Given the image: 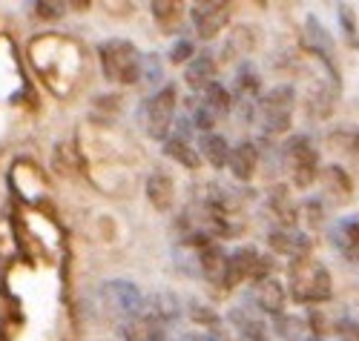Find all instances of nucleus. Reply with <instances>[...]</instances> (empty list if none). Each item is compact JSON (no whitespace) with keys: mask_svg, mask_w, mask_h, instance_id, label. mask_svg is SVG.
Here are the masks:
<instances>
[{"mask_svg":"<svg viewBox=\"0 0 359 341\" xmlns=\"http://www.w3.org/2000/svg\"><path fill=\"white\" fill-rule=\"evenodd\" d=\"M287 293L296 304L322 307L334 295V275L313 256L287 261Z\"/></svg>","mask_w":359,"mask_h":341,"instance_id":"f257e3e1","label":"nucleus"},{"mask_svg":"<svg viewBox=\"0 0 359 341\" xmlns=\"http://www.w3.org/2000/svg\"><path fill=\"white\" fill-rule=\"evenodd\" d=\"M279 161L293 190H311L322 172L319 146L308 132H293L279 144Z\"/></svg>","mask_w":359,"mask_h":341,"instance_id":"f03ea898","label":"nucleus"},{"mask_svg":"<svg viewBox=\"0 0 359 341\" xmlns=\"http://www.w3.org/2000/svg\"><path fill=\"white\" fill-rule=\"evenodd\" d=\"M299 95L293 83H276L262 92L256 101V127L262 130V138H279L290 130L293 112H296Z\"/></svg>","mask_w":359,"mask_h":341,"instance_id":"7ed1b4c3","label":"nucleus"},{"mask_svg":"<svg viewBox=\"0 0 359 341\" xmlns=\"http://www.w3.org/2000/svg\"><path fill=\"white\" fill-rule=\"evenodd\" d=\"M98 64L109 83L133 86L141 81L144 52H138V46L127 38H109V41L98 43Z\"/></svg>","mask_w":359,"mask_h":341,"instance_id":"20e7f679","label":"nucleus"},{"mask_svg":"<svg viewBox=\"0 0 359 341\" xmlns=\"http://www.w3.org/2000/svg\"><path fill=\"white\" fill-rule=\"evenodd\" d=\"M175 109H178V89H175V83H164L153 92V95H147L138 104L135 115H138L141 130L153 141L164 144L172 135V127H175V118H178Z\"/></svg>","mask_w":359,"mask_h":341,"instance_id":"39448f33","label":"nucleus"},{"mask_svg":"<svg viewBox=\"0 0 359 341\" xmlns=\"http://www.w3.org/2000/svg\"><path fill=\"white\" fill-rule=\"evenodd\" d=\"M98 298H101V307L107 313L124 324L141 319L144 309H147L144 293L138 290L135 281H130V278H109V281H104L98 287Z\"/></svg>","mask_w":359,"mask_h":341,"instance_id":"423d86ee","label":"nucleus"},{"mask_svg":"<svg viewBox=\"0 0 359 341\" xmlns=\"http://www.w3.org/2000/svg\"><path fill=\"white\" fill-rule=\"evenodd\" d=\"M227 324L238 341H273V327L262 309L245 298L242 304H233L227 309Z\"/></svg>","mask_w":359,"mask_h":341,"instance_id":"0eeeda50","label":"nucleus"},{"mask_svg":"<svg viewBox=\"0 0 359 341\" xmlns=\"http://www.w3.org/2000/svg\"><path fill=\"white\" fill-rule=\"evenodd\" d=\"M302 43L305 49L319 60L325 67V75L342 83V75H339V64H337V49H334V38L331 32L325 29V23L316 18V15H308L305 18V32H302Z\"/></svg>","mask_w":359,"mask_h":341,"instance_id":"6e6552de","label":"nucleus"},{"mask_svg":"<svg viewBox=\"0 0 359 341\" xmlns=\"http://www.w3.org/2000/svg\"><path fill=\"white\" fill-rule=\"evenodd\" d=\"M233 18V4L227 0H201L190 6V23L201 41H216Z\"/></svg>","mask_w":359,"mask_h":341,"instance_id":"1a4fd4ad","label":"nucleus"},{"mask_svg":"<svg viewBox=\"0 0 359 341\" xmlns=\"http://www.w3.org/2000/svg\"><path fill=\"white\" fill-rule=\"evenodd\" d=\"M184 250V246H182ZM193 261V270L198 278H204L207 284H216V287H227V258L230 253L219 241H210L201 250H184Z\"/></svg>","mask_w":359,"mask_h":341,"instance_id":"9d476101","label":"nucleus"},{"mask_svg":"<svg viewBox=\"0 0 359 341\" xmlns=\"http://www.w3.org/2000/svg\"><path fill=\"white\" fill-rule=\"evenodd\" d=\"M262 253L250 244L236 246L227 258V290L238 284H256L262 275Z\"/></svg>","mask_w":359,"mask_h":341,"instance_id":"9b49d317","label":"nucleus"},{"mask_svg":"<svg viewBox=\"0 0 359 341\" xmlns=\"http://www.w3.org/2000/svg\"><path fill=\"white\" fill-rule=\"evenodd\" d=\"M267 246H271L273 256L296 261V258L311 256L313 241L305 230H299V227H273L271 232H267Z\"/></svg>","mask_w":359,"mask_h":341,"instance_id":"f8f14e48","label":"nucleus"},{"mask_svg":"<svg viewBox=\"0 0 359 341\" xmlns=\"http://www.w3.org/2000/svg\"><path fill=\"white\" fill-rule=\"evenodd\" d=\"M327 241H331V246L339 253V258L359 267V212L331 221V227H327Z\"/></svg>","mask_w":359,"mask_h":341,"instance_id":"ddd939ff","label":"nucleus"},{"mask_svg":"<svg viewBox=\"0 0 359 341\" xmlns=\"http://www.w3.org/2000/svg\"><path fill=\"white\" fill-rule=\"evenodd\" d=\"M339 92H342V83L331 81L327 75H325L322 81H316V83L311 86V92H308V98H305V115H308L311 120H316V123L327 120V118L334 115V109H337Z\"/></svg>","mask_w":359,"mask_h":341,"instance_id":"4468645a","label":"nucleus"},{"mask_svg":"<svg viewBox=\"0 0 359 341\" xmlns=\"http://www.w3.org/2000/svg\"><path fill=\"white\" fill-rule=\"evenodd\" d=\"M248 298L262 309L267 319H276V316L287 313V309H285V304H287V284H282L276 275L264 278V281L250 284Z\"/></svg>","mask_w":359,"mask_h":341,"instance_id":"2eb2a0df","label":"nucleus"},{"mask_svg":"<svg viewBox=\"0 0 359 341\" xmlns=\"http://www.w3.org/2000/svg\"><path fill=\"white\" fill-rule=\"evenodd\" d=\"M319 183H322V198L325 204H334V207H345L353 198V178L342 164H327L319 172Z\"/></svg>","mask_w":359,"mask_h":341,"instance_id":"dca6fc26","label":"nucleus"},{"mask_svg":"<svg viewBox=\"0 0 359 341\" xmlns=\"http://www.w3.org/2000/svg\"><path fill=\"white\" fill-rule=\"evenodd\" d=\"M264 209L273 218V227H299V204L290 193V183H276L267 190Z\"/></svg>","mask_w":359,"mask_h":341,"instance_id":"f3484780","label":"nucleus"},{"mask_svg":"<svg viewBox=\"0 0 359 341\" xmlns=\"http://www.w3.org/2000/svg\"><path fill=\"white\" fill-rule=\"evenodd\" d=\"M259 161H262V146L256 141H238L230 149V161H227V172L233 175V181L238 183H250L259 172Z\"/></svg>","mask_w":359,"mask_h":341,"instance_id":"a211bd4d","label":"nucleus"},{"mask_svg":"<svg viewBox=\"0 0 359 341\" xmlns=\"http://www.w3.org/2000/svg\"><path fill=\"white\" fill-rule=\"evenodd\" d=\"M144 193H147V201L153 204V209L170 212L175 204V178L164 169H153L144 183Z\"/></svg>","mask_w":359,"mask_h":341,"instance_id":"6ab92c4d","label":"nucleus"},{"mask_svg":"<svg viewBox=\"0 0 359 341\" xmlns=\"http://www.w3.org/2000/svg\"><path fill=\"white\" fill-rule=\"evenodd\" d=\"M216 75H219V64H216V57L210 52H198L184 67V83L193 92H198V95L216 83Z\"/></svg>","mask_w":359,"mask_h":341,"instance_id":"aec40b11","label":"nucleus"},{"mask_svg":"<svg viewBox=\"0 0 359 341\" xmlns=\"http://www.w3.org/2000/svg\"><path fill=\"white\" fill-rule=\"evenodd\" d=\"M149 12H153V20L164 35H178L184 20L190 18V9L184 4H175V0H153Z\"/></svg>","mask_w":359,"mask_h":341,"instance_id":"412c9836","label":"nucleus"},{"mask_svg":"<svg viewBox=\"0 0 359 341\" xmlns=\"http://www.w3.org/2000/svg\"><path fill=\"white\" fill-rule=\"evenodd\" d=\"M196 149L201 155V161L204 164H210L213 169H227V161H230V144L224 135L219 132H204L196 138Z\"/></svg>","mask_w":359,"mask_h":341,"instance_id":"4be33fe9","label":"nucleus"},{"mask_svg":"<svg viewBox=\"0 0 359 341\" xmlns=\"http://www.w3.org/2000/svg\"><path fill=\"white\" fill-rule=\"evenodd\" d=\"M182 313H184V304H182V298H178L175 293H156V295L147 298L144 316L156 319V321H161V324H167V327L182 319Z\"/></svg>","mask_w":359,"mask_h":341,"instance_id":"5701e85b","label":"nucleus"},{"mask_svg":"<svg viewBox=\"0 0 359 341\" xmlns=\"http://www.w3.org/2000/svg\"><path fill=\"white\" fill-rule=\"evenodd\" d=\"M325 141L339 158H359V127H353V123H339L327 132Z\"/></svg>","mask_w":359,"mask_h":341,"instance_id":"b1692460","label":"nucleus"},{"mask_svg":"<svg viewBox=\"0 0 359 341\" xmlns=\"http://www.w3.org/2000/svg\"><path fill=\"white\" fill-rule=\"evenodd\" d=\"M124 341H170V327L149 316H141L124 324Z\"/></svg>","mask_w":359,"mask_h":341,"instance_id":"393cba45","label":"nucleus"},{"mask_svg":"<svg viewBox=\"0 0 359 341\" xmlns=\"http://www.w3.org/2000/svg\"><path fill=\"white\" fill-rule=\"evenodd\" d=\"M161 152L167 155V158H172L178 167H184V169H198L204 164L198 149H196V144L193 141H184V138H175V135H170L161 144Z\"/></svg>","mask_w":359,"mask_h":341,"instance_id":"a878e982","label":"nucleus"},{"mask_svg":"<svg viewBox=\"0 0 359 341\" xmlns=\"http://www.w3.org/2000/svg\"><path fill=\"white\" fill-rule=\"evenodd\" d=\"M198 98H201V104H204L207 109H210L219 120H222V118H227V115L236 109V98H233V92H230L222 81H216L210 89H204Z\"/></svg>","mask_w":359,"mask_h":341,"instance_id":"bb28decb","label":"nucleus"},{"mask_svg":"<svg viewBox=\"0 0 359 341\" xmlns=\"http://www.w3.org/2000/svg\"><path fill=\"white\" fill-rule=\"evenodd\" d=\"M273 327V335L279 341H308L311 333H308V321L302 316H293V313H282L271 321Z\"/></svg>","mask_w":359,"mask_h":341,"instance_id":"cd10ccee","label":"nucleus"},{"mask_svg":"<svg viewBox=\"0 0 359 341\" xmlns=\"http://www.w3.org/2000/svg\"><path fill=\"white\" fill-rule=\"evenodd\" d=\"M299 221H302L308 227V235L313 230H325L327 227V204L325 198H305L302 204H299Z\"/></svg>","mask_w":359,"mask_h":341,"instance_id":"c85d7f7f","label":"nucleus"},{"mask_svg":"<svg viewBox=\"0 0 359 341\" xmlns=\"http://www.w3.org/2000/svg\"><path fill=\"white\" fill-rule=\"evenodd\" d=\"M253 49H256V29L253 26H236L224 43V57H245Z\"/></svg>","mask_w":359,"mask_h":341,"instance_id":"c756f323","label":"nucleus"},{"mask_svg":"<svg viewBox=\"0 0 359 341\" xmlns=\"http://www.w3.org/2000/svg\"><path fill=\"white\" fill-rule=\"evenodd\" d=\"M184 313H187V319L196 324V327H201L204 333L207 330H216V327H222V316L216 313L213 307H207L204 301H187V307H184Z\"/></svg>","mask_w":359,"mask_h":341,"instance_id":"7c9ffc66","label":"nucleus"},{"mask_svg":"<svg viewBox=\"0 0 359 341\" xmlns=\"http://www.w3.org/2000/svg\"><path fill=\"white\" fill-rule=\"evenodd\" d=\"M305 321H308L311 338H327V335H334V324L337 321H331V316H325L322 307H308Z\"/></svg>","mask_w":359,"mask_h":341,"instance_id":"2f4dec72","label":"nucleus"},{"mask_svg":"<svg viewBox=\"0 0 359 341\" xmlns=\"http://www.w3.org/2000/svg\"><path fill=\"white\" fill-rule=\"evenodd\" d=\"M337 18H339V29H342L345 43H348L351 49H359V26H356V15H353V9L345 6V4H339Z\"/></svg>","mask_w":359,"mask_h":341,"instance_id":"473e14b6","label":"nucleus"},{"mask_svg":"<svg viewBox=\"0 0 359 341\" xmlns=\"http://www.w3.org/2000/svg\"><path fill=\"white\" fill-rule=\"evenodd\" d=\"M198 52H196V43L190 41V38H175V43L170 46V64H175V67H187L190 60L196 57Z\"/></svg>","mask_w":359,"mask_h":341,"instance_id":"72a5a7b5","label":"nucleus"},{"mask_svg":"<svg viewBox=\"0 0 359 341\" xmlns=\"http://www.w3.org/2000/svg\"><path fill=\"white\" fill-rule=\"evenodd\" d=\"M164 78V67H161V57L156 52H147L144 55V67H141V81L144 83H161ZM164 86V83H161Z\"/></svg>","mask_w":359,"mask_h":341,"instance_id":"f704fd0d","label":"nucleus"},{"mask_svg":"<svg viewBox=\"0 0 359 341\" xmlns=\"http://www.w3.org/2000/svg\"><path fill=\"white\" fill-rule=\"evenodd\" d=\"M334 341H359V321L351 316L337 319L334 324Z\"/></svg>","mask_w":359,"mask_h":341,"instance_id":"c9c22d12","label":"nucleus"},{"mask_svg":"<svg viewBox=\"0 0 359 341\" xmlns=\"http://www.w3.org/2000/svg\"><path fill=\"white\" fill-rule=\"evenodd\" d=\"M32 6L38 9L41 18H61L69 4H61V0H38V4H32Z\"/></svg>","mask_w":359,"mask_h":341,"instance_id":"e433bc0d","label":"nucleus"},{"mask_svg":"<svg viewBox=\"0 0 359 341\" xmlns=\"http://www.w3.org/2000/svg\"><path fill=\"white\" fill-rule=\"evenodd\" d=\"M204 341H230V333L224 327H216V330H207L204 333Z\"/></svg>","mask_w":359,"mask_h":341,"instance_id":"4c0bfd02","label":"nucleus"},{"mask_svg":"<svg viewBox=\"0 0 359 341\" xmlns=\"http://www.w3.org/2000/svg\"><path fill=\"white\" fill-rule=\"evenodd\" d=\"M175 341H204V333H184V335H178Z\"/></svg>","mask_w":359,"mask_h":341,"instance_id":"58836bf2","label":"nucleus"},{"mask_svg":"<svg viewBox=\"0 0 359 341\" xmlns=\"http://www.w3.org/2000/svg\"><path fill=\"white\" fill-rule=\"evenodd\" d=\"M308 341H325V338H308Z\"/></svg>","mask_w":359,"mask_h":341,"instance_id":"ea45409f","label":"nucleus"}]
</instances>
